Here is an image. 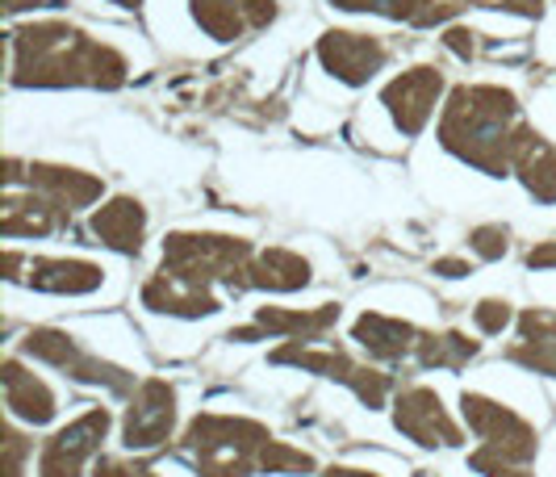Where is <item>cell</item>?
<instances>
[{"label": "cell", "mask_w": 556, "mask_h": 477, "mask_svg": "<svg viewBox=\"0 0 556 477\" xmlns=\"http://www.w3.org/2000/svg\"><path fill=\"white\" fill-rule=\"evenodd\" d=\"M323 477H381V474H372V469H352V465H331Z\"/></svg>", "instance_id": "36"}, {"label": "cell", "mask_w": 556, "mask_h": 477, "mask_svg": "<svg viewBox=\"0 0 556 477\" xmlns=\"http://www.w3.org/2000/svg\"><path fill=\"white\" fill-rule=\"evenodd\" d=\"M4 180H9V189L17 185V180H26L34 193H42L47 201H55L63 214H72V210H84V205H92L97 197L105 193V180L101 176H92V172H80V168H63V164H29L22 172L17 160H9L4 164Z\"/></svg>", "instance_id": "14"}, {"label": "cell", "mask_w": 556, "mask_h": 477, "mask_svg": "<svg viewBox=\"0 0 556 477\" xmlns=\"http://www.w3.org/2000/svg\"><path fill=\"white\" fill-rule=\"evenodd\" d=\"M528 268H540V273L556 268V239L540 243V248H531V252H528Z\"/></svg>", "instance_id": "34"}, {"label": "cell", "mask_w": 556, "mask_h": 477, "mask_svg": "<svg viewBox=\"0 0 556 477\" xmlns=\"http://www.w3.org/2000/svg\"><path fill=\"white\" fill-rule=\"evenodd\" d=\"M460 411L465 423L481 440V449L469 456V469L481 477H535L531 474V461L540 452V436L519 411L502 406L494 398L477 390L460 393Z\"/></svg>", "instance_id": "3"}, {"label": "cell", "mask_w": 556, "mask_h": 477, "mask_svg": "<svg viewBox=\"0 0 556 477\" xmlns=\"http://www.w3.org/2000/svg\"><path fill=\"white\" fill-rule=\"evenodd\" d=\"M343 13H381L390 22H406V26H440L447 17H456L465 4L460 0H331Z\"/></svg>", "instance_id": "22"}, {"label": "cell", "mask_w": 556, "mask_h": 477, "mask_svg": "<svg viewBox=\"0 0 556 477\" xmlns=\"http://www.w3.org/2000/svg\"><path fill=\"white\" fill-rule=\"evenodd\" d=\"M386 42L372 38V34H352V29H327L318 38V63L331 72L339 85L361 88L368 85L381 67H386Z\"/></svg>", "instance_id": "13"}, {"label": "cell", "mask_w": 556, "mask_h": 477, "mask_svg": "<svg viewBox=\"0 0 556 477\" xmlns=\"http://www.w3.org/2000/svg\"><path fill=\"white\" fill-rule=\"evenodd\" d=\"M473 318H477V327L485 331V336H502L506 327H510V302H502V298H481L473 306Z\"/></svg>", "instance_id": "29"}, {"label": "cell", "mask_w": 556, "mask_h": 477, "mask_svg": "<svg viewBox=\"0 0 556 477\" xmlns=\"http://www.w3.org/2000/svg\"><path fill=\"white\" fill-rule=\"evenodd\" d=\"M4 477H26V456L34 452V440H26L22 431L4 427Z\"/></svg>", "instance_id": "30"}, {"label": "cell", "mask_w": 556, "mask_h": 477, "mask_svg": "<svg viewBox=\"0 0 556 477\" xmlns=\"http://www.w3.org/2000/svg\"><path fill=\"white\" fill-rule=\"evenodd\" d=\"M110 423L113 419L105 406H92V411H84L80 419L59 427L55 436L47 440V449H42L38 477H80L84 465L101 449V440L110 436Z\"/></svg>", "instance_id": "11"}, {"label": "cell", "mask_w": 556, "mask_h": 477, "mask_svg": "<svg viewBox=\"0 0 556 477\" xmlns=\"http://www.w3.org/2000/svg\"><path fill=\"white\" fill-rule=\"evenodd\" d=\"M113 4H122V9H139L142 0H113Z\"/></svg>", "instance_id": "38"}, {"label": "cell", "mask_w": 556, "mask_h": 477, "mask_svg": "<svg viewBox=\"0 0 556 477\" xmlns=\"http://www.w3.org/2000/svg\"><path fill=\"white\" fill-rule=\"evenodd\" d=\"M22 348H26V356H34V361H47V365L63 368L72 381L101 386V390H113V393L135 390V373H126V368H117V365H110V361H101V356H92V352H84L67 331L34 327V331L22 339Z\"/></svg>", "instance_id": "7"}, {"label": "cell", "mask_w": 556, "mask_h": 477, "mask_svg": "<svg viewBox=\"0 0 556 477\" xmlns=\"http://www.w3.org/2000/svg\"><path fill=\"white\" fill-rule=\"evenodd\" d=\"M255 252L248 239L235 235H197V230H172L164 239V273L176 281L193 285V289H210L226 285V289H251L248 268Z\"/></svg>", "instance_id": "5"}, {"label": "cell", "mask_w": 556, "mask_h": 477, "mask_svg": "<svg viewBox=\"0 0 556 477\" xmlns=\"http://www.w3.org/2000/svg\"><path fill=\"white\" fill-rule=\"evenodd\" d=\"M193 17L197 26L205 29L210 38H218V42H235L251 26L243 0H193Z\"/></svg>", "instance_id": "26"}, {"label": "cell", "mask_w": 556, "mask_h": 477, "mask_svg": "<svg viewBox=\"0 0 556 477\" xmlns=\"http://www.w3.org/2000/svg\"><path fill=\"white\" fill-rule=\"evenodd\" d=\"M268 361L273 365H293L302 368V373H318V377H331V381H339V386H348V390L356 393L368 411L386 406V398L393 390L390 373H377V368L361 365L343 348L318 343V339H289V343H280Z\"/></svg>", "instance_id": "6"}, {"label": "cell", "mask_w": 556, "mask_h": 477, "mask_svg": "<svg viewBox=\"0 0 556 477\" xmlns=\"http://www.w3.org/2000/svg\"><path fill=\"white\" fill-rule=\"evenodd\" d=\"M273 431L239 415H197L185 427L180 452L189 456L197 477H251L260 474V452L268 449Z\"/></svg>", "instance_id": "4"}, {"label": "cell", "mask_w": 556, "mask_h": 477, "mask_svg": "<svg viewBox=\"0 0 556 477\" xmlns=\"http://www.w3.org/2000/svg\"><path fill=\"white\" fill-rule=\"evenodd\" d=\"M418 336H422L418 327L393 318V314H377V310H368L352 323V339L377 361H415Z\"/></svg>", "instance_id": "18"}, {"label": "cell", "mask_w": 556, "mask_h": 477, "mask_svg": "<svg viewBox=\"0 0 556 477\" xmlns=\"http://www.w3.org/2000/svg\"><path fill=\"white\" fill-rule=\"evenodd\" d=\"M176 427V390L164 377H147L122 419V444L130 452H151L172 440Z\"/></svg>", "instance_id": "10"}, {"label": "cell", "mask_w": 556, "mask_h": 477, "mask_svg": "<svg viewBox=\"0 0 556 477\" xmlns=\"http://www.w3.org/2000/svg\"><path fill=\"white\" fill-rule=\"evenodd\" d=\"M88 235H92V243H101L110 252L139 255L142 235H147V210L135 197H113L110 205H101L88 218Z\"/></svg>", "instance_id": "17"}, {"label": "cell", "mask_w": 556, "mask_h": 477, "mask_svg": "<svg viewBox=\"0 0 556 477\" xmlns=\"http://www.w3.org/2000/svg\"><path fill=\"white\" fill-rule=\"evenodd\" d=\"M13 85L17 88H117L130 63L110 42L88 38L67 22H29L13 34Z\"/></svg>", "instance_id": "1"}, {"label": "cell", "mask_w": 556, "mask_h": 477, "mask_svg": "<svg viewBox=\"0 0 556 477\" xmlns=\"http://www.w3.org/2000/svg\"><path fill=\"white\" fill-rule=\"evenodd\" d=\"M510 172H519L523 189L540 205H556V147L535 126H519L515 151H510Z\"/></svg>", "instance_id": "16"}, {"label": "cell", "mask_w": 556, "mask_h": 477, "mask_svg": "<svg viewBox=\"0 0 556 477\" xmlns=\"http://www.w3.org/2000/svg\"><path fill=\"white\" fill-rule=\"evenodd\" d=\"M393 427L415 440L418 449H460L465 444V431L460 423L447 415L444 398L427 386H410V390L397 393L393 402Z\"/></svg>", "instance_id": "8"}, {"label": "cell", "mask_w": 556, "mask_h": 477, "mask_svg": "<svg viewBox=\"0 0 556 477\" xmlns=\"http://www.w3.org/2000/svg\"><path fill=\"white\" fill-rule=\"evenodd\" d=\"M435 273H440V277H447V281H460V277H469L473 268H469V260L444 255V260H435Z\"/></svg>", "instance_id": "35"}, {"label": "cell", "mask_w": 556, "mask_h": 477, "mask_svg": "<svg viewBox=\"0 0 556 477\" xmlns=\"http://www.w3.org/2000/svg\"><path fill=\"white\" fill-rule=\"evenodd\" d=\"M440 92H444V72H440V67H410V72L393 76L390 85L381 88V105L390 110L393 126H397L406 139H418L422 126H427L431 113H435Z\"/></svg>", "instance_id": "12"}, {"label": "cell", "mask_w": 556, "mask_h": 477, "mask_svg": "<svg viewBox=\"0 0 556 477\" xmlns=\"http://www.w3.org/2000/svg\"><path fill=\"white\" fill-rule=\"evenodd\" d=\"M142 306L155 310V314H176V318H205V314H218L223 302H218V293L193 289V285L176 281L164 268H155V277L142 285Z\"/></svg>", "instance_id": "19"}, {"label": "cell", "mask_w": 556, "mask_h": 477, "mask_svg": "<svg viewBox=\"0 0 556 477\" xmlns=\"http://www.w3.org/2000/svg\"><path fill=\"white\" fill-rule=\"evenodd\" d=\"M92 477H160L155 469L147 465H130V461H117V456H101L92 465Z\"/></svg>", "instance_id": "31"}, {"label": "cell", "mask_w": 556, "mask_h": 477, "mask_svg": "<svg viewBox=\"0 0 556 477\" xmlns=\"http://www.w3.org/2000/svg\"><path fill=\"white\" fill-rule=\"evenodd\" d=\"M506 356L531 373L556 377V310H528L519 318V343Z\"/></svg>", "instance_id": "21"}, {"label": "cell", "mask_w": 556, "mask_h": 477, "mask_svg": "<svg viewBox=\"0 0 556 477\" xmlns=\"http://www.w3.org/2000/svg\"><path fill=\"white\" fill-rule=\"evenodd\" d=\"M339 323V306L327 302V306L314 310H285V306H260L255 310V323L251 327H235L230 339L239 343H251V339H323Z\"/></svg>", "instance_id": "15"}, {"label": "cell", "mask_w": 556, "mask_h": 477, "mask_svg": "<svg viewBox=\"0 0 556 477\" xmlns=\"http://www.w3.org/2000/svg\"><path fill=\"white\" fill-rule=\"evenodd\" d=\"M519 101L510 88L498 85H460L452 88L440 117V142L456 160L473 164L485 176L510 172V151L519 135Z\"/></svg>", "instance_id": "2"}, {"label": "cell", "mask_w": 556, "mask_h": 477, "mask_svg": "<svg viewBox=\"0 0 556 477\" xmlns=\"http://www.w3.org/2000/svg\"><path fill=\"white\" fill-rule=\"evenodd\" d=\"M481 9H506V13H519V17H531V22H540V13H544V0H477Z\"/></svg>", "instance_id": "33"}, {"label": "cell", "mask_w": 556, "mask_h": 477, "mask_svg": "<svg viewBox=\"0 0 556 477\" xmlns=\"http://www.w3.org/2000/svg\"><path fill=\"white\" fill-rule=\"evenodd\" d=\"M477 352H481V343H477V339H469V336H460V331H444V336L422 331V336H418V348H415V365L418 368H447V373H456V368L469 365Z\"/></svg>", "instance_id": "25"}, {"label": "cell", "mask_w": 556, "mask_h": 477, "mask_svg": "<svg viewBox=\"0 0 556 477\" xmlns=\"http://www.w3.org/2000/svg\"><path fill=\"white\" fill-rule=\"evenodd\" d=\"M0 377H4V402H9V411H13L17 419L34 423V427L55 419L59 402H55V393H51V386H47L42 377H34L22 361H4V365H0Z\"/></svg>", "instance_id": "20"}, {"label": "cell", "mask_w": 556, "mask_h": 477, "mask_svg": "<svg viewBox=\"0 0 556 477\" xmlns=\"http://www.w3.org/2000/svg\"><path fill=\"white\" fill-rule=\"evenodd\" d=\"M251 289H273V293H293V289H306L309 285V260L289 248H264L255 252L248 268Z\"/></svg>", "instance_id": "24"}, {"label": "cell", "mask_w": 556, "mask_h": 477, "mask_svg": "<svg viewBox=\"0 0 556 477\" xmlns=\"http://www.w3.org/2000/svg\"><path fill=\"white\" fill-rule=\"evenodd\" d=\"M63 223H67V214L59 210L55 201L34 193V189H29V197H17V193L4 197V214H0V235L4 239H22V235L38 239V235L59 230Z\"/></svg>", "instance_id": "23"}, {"label": "cell", "mask_w": 556, "mask_h": 477, "mask_svg": "<svg viewBox=\"0 0 556 477\" xmlns=\"http://www.w3.org/2000/svg\"><path fill=\"white\" fill-rule=\"evenodd\" d=\"M469 248H473L481 260H502V255L510 252V230L498 226V223L477 226L473 235H469Z\"/></svg>", "instance_id": "28"}, {"label": "cell", "mask_w": 556, "mask_h": 477, "mask_svg": "<svg viewBox=\"0 0 556 477\" xmlns=\"http://www.w3.org/2000/svg\"><path fill=\"white\" fill-rule=\"evenodd\" d=\"M38 4H42V0H4V9H9V13H22V9H38Z\"/></svg>", "instance_id": "37"}, {"label": "cell", "mask_w": 556, "mask_h": 477, "mask_svg": "<svg viewBox=\"0 0 556 477\" xmlns=\"http://www.w3.org/2000/svg\"><path fill=\"white\" fill-rule=\"evenodd\" d=\"M444 47H447V51H452V55L473 59V55H477V34H473V29L452 26V29H444Z\"/></svg>", "instance_id": "32"}, {"label": "cell", "mask_w": 556, "mask_h": 477, "mask_svg": "<svg viewBox=\"0 0 556 477\" xmlns=\"http://www.w3.org/2000/svg\"><path fill=\"white\" fill-rule=\"evenodd\" d=\"M4 281L26 285L38 293H63L80 298L105 281V268L92 260H26L22 252H4Z\"/></svg>", "instance_id": "9"}, {"label": "cell", "mask_w": 556, "mask_h": 477, "mask_svg": "<svg viewBox=\"0 0 556 477\" xmlns=\"http://www.w3.org/2000/svg\"><path fill=\"white\" fill-rule=\"evenodd\" d=\"M318 461L309 452L293 449L285 440H268V449L260 452V474H309Z\"/></svg>", "instance_id": "27"}]
</instances>
